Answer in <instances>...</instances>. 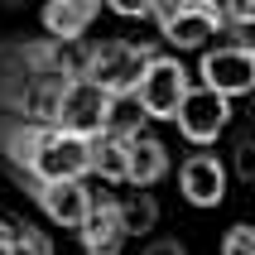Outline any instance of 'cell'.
Wrapping results in <instances>:
<instances>
[{"mask_svg":"<svg viewBox=\"0 0 255 255\" xmlns=\"http://www.w3.org/2000/svg\"><path fill=\"white\" fill-rule=\"evenodd\" d=\"M0 159L24 183H87V173H92L87 140L58 126H29L10 116H0Z\"/></svg>","mask_w":255,"mask_h":255,"instance_id":"1","label":"cell"},{"mask_svg":"<svg viewBox=\"0 0 255 255\" xmlns=\"http://www.w3.org/2000/svg\"><path fill=\"white\" fill-rule=\"evenodd\" d=\"M68 82L39 77V72L5 63L0 58V116L10 121H29V126H58V106H63Z\"/></svg>","mask_w":255,"mask_h":255,"instance_id":"2","label":"cell"},{"mask_svg":"<svg viewBox=\"0 0 255 255\" xmlns=\"http://www.w3.org/2000/svg\"><path fill=\"white\" fill-rule=\"evenodd\" d=\"M222 24H227V5L217 0H154V29L178 53H207Z\"/></svg>","mask_w":255,"mask_h":255,"instance_id":"3","label":"cell"},{"mask_svg":"<svg viewBox=\"0 0 255 255\" xmlns=\"http://www.w3.org/2000/svg\"><path fill=\"white\" fill-rule=\"evenodd\" d=\"M159 48L154 43H135V39H97L92 43V63L87 77L97 87H106L111 97H135V87L144 82V72L154 68Z\"/></svg>","mask_w":255,"mask_h":255,"instance_id":"4","label":"cell"},{"mask_svg":"<svg viewBox=\"0 0 255 255\" xmlns=\"http://www.w3.org/2000/svg\"><path fill=\"white\" fill-rule=\"evenodd\" d=\"M188 97H193V72H188L183 58H173V53H159L154 68L144 72V82L135 87V101L144 106L149 121H178Z\"/></svg>","mask_w":255,"mask_h":255,"instance_id":"5","label":"cell"},{"mask_svg":"<svg viewBox=\"0 0 255 255\" xmlns=\"http://www.w3.org/2000/svg\"><path fill=\"white\" fill-rule=\"evenodd\" d=\"M111 101H116V97L106 92V87H97L92 77L68 82L63 106H58V130H68V135H77V140H97V135H106Z\"/></svg>","mask_w":255,"mask_h":255,"instance_id":"6","label":"cell"},{"mask_svg":"<svg viewBox=\"0 0 255 255\" xmlns=\"http://www.w3.org/2000/svg\"><path fill=\"white\" fill-rule=\"evenodd\" d=\"M14 183L24 188L34 198V207L63 231H82V222L92 217V202H97V193L87 183H24V178H14Z\"/></svg>","mask_w":255,"mask_h":255,"instance_id":"7","label":"cell"},{"mask_svg":"<svg viewBox=\"0 0 255 255\" xmlns=\"http://www.w3.org/2000/svg\"><path fill=\"white\" fill-rule=\"evenodd\" d=\"M178 135H183L188 144H198V149H212L217 140H222V130L231 126V101L217 97V92H207V87H193V97L183 101V111H178Z\"/></svg>","mask_w":255,"mask_h":255,"instance_id":"8","label":"cell"},{"mask_svg":"<svg viewBox=\"0 0 255 255\" xmlns=\"http://www.w3.org/2000/svg\"><path fill=\"white\" fill-rule=\"evenodd\" d=\"M198 77H202L198 87H207V92H217V97H227V101L251 97L255 92V58H246V53H236V48L222 43V48H207L202 53Z\"/></svg>","mask_w":255,"mask_h":255,"instance_id":"9","label":"cell"},{"mask_svg":"<svg viewBox=\"0 0 255 255\" xmlns=\"http://www.w3.org/2000/svg\"><path fill=\"white\" fill-rule=\"evenodd\" d=\"M178 193H183L188 207H217V202L227 198V164L212 154V149H193L183 154L178 164Z\"/></svg>","mask_w":255,"mask_h":255,"instance_id":"10","label":"cell"},{"mask_svg":"<svg viewBox=\"0 0 255 255\" xmlns=\"http://www.w3.org/2000/svg\"><path fill=\"white\" fill-rule=\"evenodd\" d=\"M101 14H106V5H97V0H53L39 10V29L53 43H87Z\"/></svg>","mask_w":255,"mask_h":255,"instance_id":"11","label":"cell"},{"mask_svg":"<svg viewBox=\"0 0 255 255\" xmlns=\"http://www.w3.org/2000/svg\"><path fill=\"white\" fill-rule=\"evenodd\" d=\"M77 241H82L87 255H121V251H126V241H130L126 222H121V202L106 198V193H97V202H92V217L82 222Z\"/></svg>","mask_w":255,"mask_h":255,"instance_id":"12","label":"cell"},{"mask_svg":"<svg viewBox=\"0 0 255 255\" xmlns=\"http://www.w3.org/2000/svg\"><path fill=\"white\" fill-rule=\"evenodd\" d=\"M169 169H173V154H169L164 140H154V135L130 140V188H135V193L159 188L164 178H169Z\"/></svg>","mask_w":255,"mask_h":255,"instance_id":"13","label":"cell"},{"mask_svg":"<svg viewBox=\"0 0 255 255\" xmlns=\"http://www.w3.org/2000/svg\"><path fill=\"white\" fill-rule=\"evenodd\" d=\"M87 149H92V178H101V183H130V140L97 135V140H87Z\"/></svg>","mask_w":255,"mask_h":255,"instance_id":"14","label":"cell"},{"mask_svg":"<svg viewBox=\"0 0 255 255\" xmlns=\"http://www.w3.org/2000/svg\"><path fill=\"white\" fill-rule=\"evenodd\" d=\"M222 34H227V48H236V53L255 58V0H231Z\"/></svg>","mask_w":255,"mask_h":255,"instance_id":"15","label":"cell"},{"mask_svg":"<svg viewBox=\"0 0 255 255\" xmlns=\"http://www.w3.org/2000/svg\"><path fill=\"white\" fill-rule=\"evenodd\" d=\"M144 126H149V116H144V106H140L135 97H116V101H111L106 135H116V140H140Z\"/></svg>","mask_w":255,"mask_h":255,"instance_id":"16","label":"cell"},{"mask_svg":"<svg viewBox=\"0 0 255 255\" xmlns=\"http://www.w3.org/2000/svg\"><path fill=\"white\" fill-rule=\"evenodd\" d=\"M121 222H126L130 236H149V231H154V222H159L154 193H130V198L121 202Z\"/></svg>","mask_w":255,"mask_h":255,"instance_id":"17","label":"cell"},{"mask_svg":"<svg viewBox=\"0 0 255 255\" xmlns=\"http://www.w3.org/2000/svg\"><path fill=\"white\" fill-rule=\"evenodd\" d=\"M10 255H53V241H48V231H39L34 222H19V227H14V241H10Z\"/></svg>","mask_w":255,"mask_h":255,"instance_id":"18","label":"cell"},{"mask_svg":"<svg viewBox=\"0 0 255 255\" xmlns=\"http://www.w3.org/2000/svg\"><path fill=\"white\" fill-rule=\"evenodd\" d=\"M231 173L241 183H255V135H236L231 140Z\"/></svg>","mask_w":255,"mask_h":255,"instance_id":"19","label":"cell"},{"mask_svg":"<svg viewBox=\"0 0 255 255\" xmlns=\"http://www.w3.org/2000/svg\"><path fill=\"white\" fill-rule=\"evenodd\" d=\"M222 255H255V222H236L222 236Z\"/></svg>","mask_w":255,"mask_h":255,"instance_id":"20","label":"cell"},{"mask_svg":"<svg viewBox=\"0 0 255 255\" xmlns=\"http://www.w3.org/2000/svg\"><path fill=\"white\" fill-rule=\"evenodd\" d=\"M140 255H188V246L173 241V236H154V241H144Z\"/></svg>","mask_w":255,"mask_h":255,"instance_id":"21","label":"cell"},{"mask_svg":"<svg viewBox=\"0 0 255 255\" xmlns=\"http://www.w3.org/2000/svg\"><path fill=\"white\" fill-rule=\"evenodd\" d=\"M0 231H5V222H0Z\"/></svg>","mask_w":255,"mask_h":255,"instance_id":"22","label":"cell"}]
</instances>
